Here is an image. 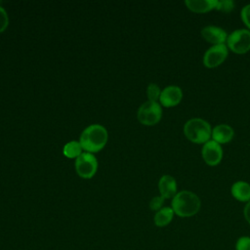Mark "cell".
<instances>
[{"instance_id": "7c38bea8", "label": "cell", "mask_w": 250, "mask_h": 250, "mask_svg": "<svg viewBox=\"0 0 250 250\" xmlns=\"http://www.w3.org/2000/svg\"><path fill=\"white\" fill-rule=\"evenodd\" d=\"M234 131L231 126L228 124H219L212 129V140L218 144H227L232 140Z\"/></svg>"}, {"instance_id": "d6986e66", "label": "cell", "mask_w": 250, "mask_h": 250, "mask_svg": "<svg viewBox=\"0 0 250 250\" xmlns=\"http://www.w3.org/2000/svg\"><path fill=\"white\" fill-rule=\"evenodd\" d=\"M235 250H250V236H240L235 243Z\"/></svg>"}, {"instance_id": "9a60e30c", "label": "cell", "mask_w": 250, "mask_h": 250, "mask_svg": "<svg viewBox=\"0 0 250 250\" xmlns=\"http://www.w3.org/2000/svg\"><path fill=\"white\" fill-rule=\"evenodd\" d=\"M175 213L171 207H162L160 210L155 212L153 222L156 227L163 228L169 225L174 217Z\"/></svg>"}, {"instance_id": "7402d4cb", "label": "cell", "mask_w": 250, "mask_h": 250, "mask_svg": "<svg viewBox=\"0 0 250 250\" xmlns=\"http://www.w3.org/2000/svg\"><path fill=\"white\" fill-rule=\"evenodd\" d=\"M9 24V18L6 10L0 6V33L5 31Z\"/></svg>"}, {"instance_id": "3957f363", "label": "cell", "mask_w": 250, "mask_h": 250, "mask_svg": "<svg viewBox=\"0 0 250 250\" xmlns=\"http://www.w3.org/2000/svg\"><path fill=\"white\" fill-rule=\"evenodd\" d=\"M186 138L194 144H205L211 139V125L204 119L194 117L188 119L184 125Z\"/></svg>"}, {"instance_id": "603a6c76", "label": "cell", "mask_w": 250, "mask_h": 250, "mask_svg": "<svg viewBox=\"0 0 250 250\" xmlns=\"http://www.w3.org/2000/svg\"><path fill=\"white\" fill-rule=\"evenodd\" d=\"M243 214H244V218L247 221V223L250 225V201H248L244 207L243 210Z\"/></svg>"}, {"instance_id": "7a4b0ae2", "label": "cell", "mask_w": 250, "mask_h": 250, "mask_svg": "<svg viewBox=\"0 0 250 250\" xmlns=\"http://www.w3.org/2000/svg\"><path fill=\"white\" fill-rule=\"evenodd\" d=\"M201 201L197 194L189 190H181L172 198L171 208L174 213L182 218L194 216L198 213Z\"/></svg>"}, {"instance_id": "44dd1931", "label": "cell", "mask_w": 250, "mask_h": 250, "mask_svg": "<svg viewBox=\"0 0 250 250\" xmlns=\"http://www.w3.org/2000/svg\"><path fill=\"white\" fill-rule=\"evenodd\" d=\"M240 17L244 24L249 28L250 30V4L245 5L240 12Z\"/></svg>"}, {"instance_id": "6da1fadb", "label": "cell", "mask_w": 250, "mask_h": 250, "mask_svg": "<svg viewBox=\"0 0 250 250\" xmlns=\"http://www.w3.org/2000/svg\"><path fill=\"white\" fill-rule=\"evenodd\" d=\"M107 138V131L103 125L92 124L83 130L80 135L79 143L85 151L94 153L104 147Z\"/></svg>"}, {"instance_id": "ffe728a7", "label": "cell", "mask_w": 250, "mask_h": 250, "mask_svg": "<svg viewBox=\"0 0 250 250\" xmlns=\"http://www.w3.org/2000/svg\"><path fill=\"white\" fill-rule=\"evenodd\" d=\"M163 203H164V198L161 195L154 196L149 201V208L152 211H158V210H160L162 208Z\"/></svg>"}, {"instance_id": "9c48e42d", "label": "cell", "mask_w": 250, "mask_h": 250, "mask_svg": "<svg viewBox=\"0 0 250 250\" xmlns=\"http://www.w3.org/2000/svg\"><path fill=\"white\" fill-rule=\"evenodd\" d=\"M183 98V91L179 86L169 85L161 90V94L159 97L160 104L165 107L175 106L180 104Z\"/></svg>"}, {"instance_id": "8fae6325", "label": "cell", "mask_w": 250, "mask_h": 250, "mask_svg": "<svg viewBox=\"0 0 250 250\" xmlns=\"http://www.w3.org/2000/svg\"><path fill=\"white\" fill-rule=\"evenodd\" d=\"M160 195L164 198H173L177 193V182L171 175H163L158 182Z\"/></svg>"}, {"instance_id": "5b68a950", "label": "cell", "mask_w": 250, "mask_h": 250, "mask_svg": "<svg viewBox=\"0 0 250 250\" xmlns=\"http://www.w3.org/2000/svg\"><path fill=\"white\" fill-rule=\"evenodd\" d=\"M227 47L235 54H245L250 50V30L239 28L233 30L227 38Z\"/></svg>"}, {"instance_id": "5bb4252c", "label": "cell", "mask_w": 250, "mask_h": 250, "mask_svg": "<svg viewBox=\"0 0 250 250\" xmlns=\"http://www.w3.org/2000/svg\"><path fill=\"white\" fill-rule=\"evenodd\" d=\"M231 195L238 201H250V184L244 181L235 182L230 188Z\"/></svg>"}, {"instance_id": "ac0fdd59", "label": "cell", "mask_w": 250, "mask_h": 250, "mask_svg": "<svg viewBox=\"0 0 250 250\" xmlns=\"http://www.w3.org/2000/svg\"><path fill=\"white\" fill-rule=\"evenodd\" d=\"M234 8V2L231 0H219L217 3L216 10L229 13Z\"/></svg>"}, {"instance_id": "30bf717a", "label": "cell", "mask_w": 250, "mask_h": 250, "mask_svg": "<svg viewBox=\"0 0 250 250\" xmlns=\"http://www.w3.org/2000/svg\"><path fill=\"white\" fill-rule=\"evenodd\" d=\"M200 33L203 39L213 45L225 44V42H227L228 34L227 31L222 27L216 25H207L201 29Z\"/></svg>"}, {"instance_id": "2e32d148", "label": "cell", "mask_w": 250, "mask_h": 250, "mask_svg": "<svg viewBox=\"0 0 250 250\" xmlns=\"http://www.w3.org/2000/svg\"><path fill=\"white\" fill-rule=\"evenodd\" d=\"M82 146L79 142L76 141H70L67 144L64 145L62 153L64 156L67 158H77L83 151H82Z\"/></svg>"}, {"instance_id": "4fadbf2b", "label": "cell", "mask_w": 250, "mask_h": 250, "mask_svg": "<svg viewBox=\"0 0 250 250\" xmlns=\"http://www.w3.org/2000/svg\"><path fill=\"white\" fill-rule=\"evenodd\" d=\"M218 0H186L185 5L194 13H207L216 10Z\"/></svg>"}, {"instance_id": "8992f818", "label": "cell", "mask_w": 250, "mask_h": 250, "mask_svg": "<svg viewBox=\"0 0 250 250\" xmlns=\"http://www.w3.org/2000/svg\"><path fill=\"white\" fill-rule=\"evenodd\" d=\"M75 170L83 179H91L98 170V160L93 153L82 152L75 159Z\"/></svg>"}, {"instance_id": "e0dca14e", "label": "cell", "mask_w": 250, "mask_h": 250, "mask_svg": "<svg viewBox=\"0 0 250 250\" xmlns=\"http://www.w3.org/2000/svg\"><path fill=\"white\" fill-rule=\"evenodd\" d=\"M160 94H161V90L157 84H155V83L148 84V86L146 88V95H147L148 101L157 102L159 100Z\"/></svg>"}, {"instance_id": "277c9868", "label": "cell", "mask_w": 250, "mask_h": 250, "mask_svg": "<svg viewBox=\"0 0 250 250\" xmlns=\"http://www.w3.org/2000/svg\"><path fill=\"white\" fill-rule=\"evenodd\" d=\"M162 117V108L159 103L147 101L145 102L137 111L138 120L146 126L155 125Z\"/></svg>"}, {"instance_id": "52a82bcc", "label": "cell", "mask_w": 250, "mask_h": 250, "mask_svg": "<svg viewBox=\"0 0 250 250\" xmlns=\"http://www.w3.org/2000/svg\"><path fill=\"white\" fill-rule=\"evenodd\" d=\"M228 55L229 48L226 44L213 45L204 53L203 64L209 68L216 67L225 62Z\"/></svg>"}, {"instance_id": "ba28073f", "label": "cell", "mask_w": 250, "mask_h": 250, "mask_svg": "<svg viewBox=\"0 0 250 250\" xmlns=\"http://www.w3.org/2000/svg\"><path fill=\"white\" fill-rule=\"evenodd\" d=\"M201 155L205 163L209 166L218 165L223 158V149L220 144L213 140L206 142L201 149Z\"/></svg>"}]
</instances>
